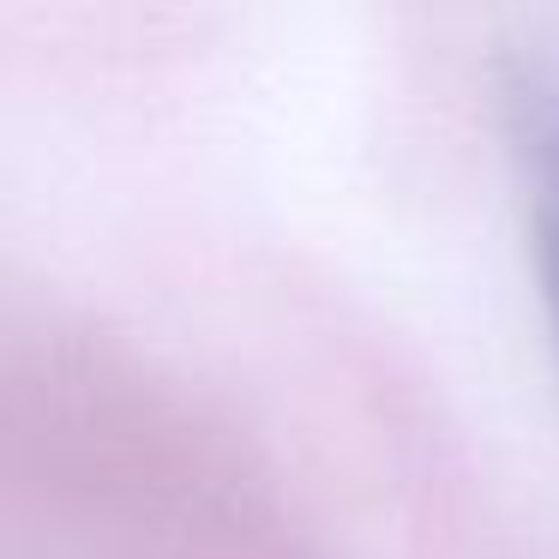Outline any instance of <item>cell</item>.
<instances>
[{"label":"cell","mask_w":559,"mask_h":559,"mask_svg":"<svg viewBox=\"0 0 559 559\" xmlns=\"http://www.w3.org/2000/svg\"><path fill=\"white\" fill-rule=\"evenodd\" d=\"M499 127L523 175L535 265H542V295L559 343V79L535 61H506L499 67Z\"/></svg>","instance_id":"1"}]
</instances>
